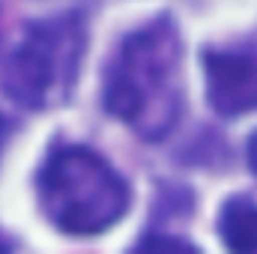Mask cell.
Instances as JSON below:
<instances>
[{"instance_id":"cell-1","label":"cell","mask_w":257,"mask_h":254,"mask_svg":"<svg viewBox=\"0 0 257 254\" xmlns=\"http://www.w3.org/2000/svg\"><path fill=\"white\" fill-rule=\"evenodd\" d=\"M105 108L144 141H162L180 123L183 39L168 15L120 42L105 72Z\"/></svg>"},{"instance_id":"cell-2","label":"cell","mask_w":257,"mask_h":254,"mask_svg":"<svg viewBox=\"0 0 257 254\" xmlns=\"http://www.w3.org/2000/svg\"><path fill=\"white\" fill-rule=\"evenodd\" d=\"M126 180L93 150L60 147L39 174V200L48 221L72 236H96L128 209Z\"/></svg>"},{"instance_id":"cell-3","label":"cell","mask_w":257,"mask_h":254,"mask_svg":"<svg viewBox=\"0 0 257 254\" xmlns=\"http://www.w3.org/2000/svg\"><path fill=\"white\" fill-rule=\"evenodd\" d=\"M84 48L87 27L78 12L33 21L6 66L9 96L33 111L63 105L78 81Z\"/></svg>"},{"instance_id":"cell-4","label":"cell","mask_w":257,"mask_h":254,"mask_svg":"<svg viewBox=\"0 0 257 254\" xmlns=\"http://www.w3.org/2000/svg\"><path fill=\"white\" fill-rule=\"evenodd\" d=\"M206 99L221 117H242L257 111V51L251 48H209L203 54Z\"/></svg>"},{"instance_id":"cell-5","label":"cell","mask_w":257,"mask_h":254,"mask_svg":"<svg viewBox=\"0 0 257 254\" xmlns=\"http://www.w3.org/2000/svg\"><path fill=\"white\" fill-rule=\"evenodd\" d=\"M218 230L227 248L233 251H257V203L248 197H233L224 203Z\"/></svg>"},{"instance_id":"cell-6","label":"cell","mask_w":257,"mask_h":254,"mask_svg":"<svg viewBox=\"0 0 257 254\" xmlns=\"http://www.w3.org/2000/svg\"><path fill=\"white\" fill-rule=\"evenodd\" d=\"M248 168L257 174V132L251 135V141H248Z\"/></svg>"},{"instance_id":"cell-7","label":"cell","mask_w":257,"mask_h":254,"mask_svg":"<svg viewBox=\"0 0 257 254\" xmlns=\"http://www.w3.org/2000/svg\"><path fill=\"white\" fill-rule=\"evenodd\" d=\"M3 144H6V123L0 120V153H3Z\"/></svg>"}]
</instances>
